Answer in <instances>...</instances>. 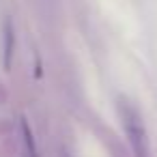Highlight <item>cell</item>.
<instances>
[{
  "instance_id": "obj_1",
  "label": "cell",
  "mask_w": 157,
  "mask_h": 157,
  "mask_svg": "<svg viewBox=\"0 0 157 157\" xmlns=\"http://www.w3.org/2000/svg\"><path fill=\"white\" fill-rule=\"evenodd\" d=\"M118 118L123 125V131L136 153V157H148V133H146V125L142 114L138 112V108L133 103H129L127 99L118 101Z\"/></svg>"
},
{
  "instance_id": "obj_2",
  "label": "cell",
  "mask_w": 157,
  "mask_h": 157,
  "mask_svg": "<svg viewBox=\"0 0 157 157\" xmlns=\"http://www.w3.org/2000/svg\"><path fill=\"white\" fill-rule=\"evenodd\" d=\"M13 45H15L13 22L11 20H5V26H2V58H5V67L7 69L13 63Z\"/></svg>"
}]
</instances>
